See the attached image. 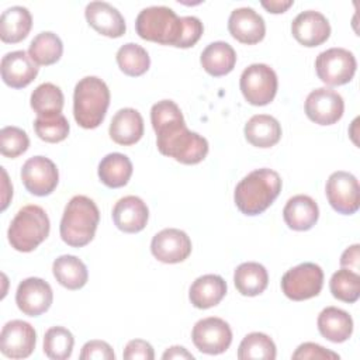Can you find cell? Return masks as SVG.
I'll list each match as a JSON object with an SVG mask.
<instances>
[{"label":"cell","instance_id":"6da1fadb","mask_svg":"<svg viewBox=\"0 0 360 360\" xmlns=\"http://www.w3.org/2000/svg\"><path fill=\"white\" fill-rule=\"evenodd\" d=\"M150 122L156 132V146L165 156L183 165H197L208 153V141L186 127L179 105L172 100H162L150 108Z\"/></svg>","mask_w":360,"mask_h":360},{"label":"cell","instance_id":"9c48e42d","mask_svg":"<svg viewBox=\"0 0 360 360\" xmlns=\"http://www.w3.org/2000/svg\"><path fill=\"white\" fill-rule=\"evenodd\" d=\"M356 68L354 55L345 48H329L321 52L315 60L316 75L328 86L349 83L356 73Z\"/></svg>","mask_w":360,"mask_h":360},{"label":"cell","instance_id":"ffe728a7","mask_svg":"<svg viewBox=\"0 0 360 360\" xmlns=\"http://www.w3.org/2000/svg\"><path fill=\"white\" fill-rule=\"evenodd\" d=\"M84 15L89 25L101 35L110 38H120L125 34V20L122 14L110 3L91 1L86 6Z\"/></svg>","mask_w":360,"mask_h":360},{"label":"cell","instance_id":"836d02e7","mask_svg":"<svg viewBox=\"0 0 360 360\" xmlns=\"http://www.w3.org/2000/svg\"><path fill=\"white\" fill-rule=\"evenodd\" d=\"M276 354L277 350L274 342L270 336L262 332H252L246 335L238 347L239 360H274Z\"/></svg>","mask_w":360,"mask_h":360},{"label":"cell","instance_id":"5bb4252c","mask_svg":"<svg viewBox=\"0 0 360 360\" xmlns=\"http://www.w3.org/2000/svg\"><path fill=\"white\" fill-rule=\"evenodd\" d=\"M37 343V332L34 326L25 321L14 319L7 322L0 333V350L10 359L28 357Z\"/></svg>","mask_w":360,"mask_h":360},{"label":"cell","instance_id":"ab89813d","mask_svg":"<svg viewBox=\"0 0 360 360\" xmlns=\"http://www.w3.org/2000/svg\"><path fill=\"white\" fill-rule=\"evenodd\" d=\"M294 360L301 359V360H307V359H321V360H338L339 354L335 352H330L328 349H325L323 346L318 345V343H312V342H305L302 345H300L295 352L291 356Z\"/></svg>","mask_w":360,"mask_h":360},{"label":"cell","instance_id":"7c38bea8","mask_svg":"<svg viewBox=\"0 0 360 360\" xmlns=\"http://www.w3.org/2000/svg\"><path fill=\"white\" fill-rule=\"evenodd\" d=\"M24 187L34 195H49L58 186L59 173L55 163L45 156L30 158L21 169Z\"/></svg>","mask_w":360,"mask_h":360},{"label":"cell","instance_id":"7bdbcfd3","mask_svg":"<svg viewBox=\"0 0 360 360\" xmlns=\"http://www.w3.org/2000/svg\"><path fill=\"white\" fill-rule=\"evenodd\" d=\"M124 359L127 360H153L155 359V352L153 347L149 342L142 340V339H134L129 340L124 349L122 353Z\"/></svg>","mask_w":360,"mask_h":360},{"label":"cell","instance_id":"2e32d148","mask_svg":"<svg viewBox=\"0 0 360 360\" xmlns=\"http://www.w3.org/2000/svg\"><path fill=\"white\" fill-rule=\"evenodd\" d=\"M150 252L162 263H180L190 256L191 240L184 231L166 228L153 236L150 242Z\"/></svg>","mask_w":360,"mask_h":360},{"label":"cell","instance_id":"cb8c5ba5","mask_svg":"<svg viewBox=\"0 0 360 360\" xmlns=\"http://www.w3.org/2000/svg\"><path fill=\"white\" fill-rule=\"evenodd\" d=\"M226 294V283L218 274H204L195 278L190 287L188 298L198 309L218 305Z\"/></svg>","mask_w":360,"mask_h":360},{"label":"cell","instance_id":"f35d334b","mask_svg":"<svg viewBox=\"0 0 360 360\" xmlns=\"http://www.w3.org/2000/svg\"><path fill=\"white\" fill-rule=\"evenodd\" d=\"M30 146L27 132L18 127H4L0 131V152L6 158H17L22 155Z\"/></svg>","mask_w":360,"mask_h":360},{"label":"cell","instance_id":"603a6c76","mask_svg":"<svg viewBox=\"0 0 360 360\" xmlns=\"http://www.w3.org/2000/svg\"><path fill=\"white\" fill-rule=\"evenodd\" d=\"M283 218L290 229L308 231L316 224L319 218V208L315 200L309 195L297 194L285 202Z\"/></svg>","mask_w":360,"mask_h":360},{"label":"cell","instance_id":"e0dca14e","mask_svg":"<svg viewBox=\"0 0 360 360\" xmlns=\"http://www.w3.org/2000/svg\"><path fill=\"white\" fill-rule=\"evenodd\" d=\"M291 32L301 45L312 48L323 44L329 38L330 25L322 13L307 10L292 20Z\"/></svg>","mask_w":360,"mask_h":360},{"label":"cell","instance_id":"9a60e30c","mask_svg":"<svg viewBox=\"0 0 360 360\" xmlns=\"http://www.w3.org/2000/svg\"><path fill=\"white\" fill-rule=\"evenodd\" d=\"M52 301L51 285L39 277H28L17 287L15 304L24 315L39 316L49 309Z\"/></svg>","mask_w":360,"mask_h":360},{"label":"cell","instance_id":"7dc6e473","mask_svg":"<svg viewBox=\"0 0 360 360\" xmlns=\"http://www.w3.org/2000/svg\"><path fill=\"white\" fill-rule=\"evenodd\" d=\"M1 173H3V195H1V200H3V204H1V211H4L8 205V201L10 198L13 197V187H7L8 186V179H7V173L4 170V167H1Z\"/></svg>","mask_w":360,"mask_h":360},{"label":"cell","instance_id":"4dcf8cb0","mask_svg":"<svg viewBox=\"0 0 360 360\" xmlns=\"http://www.w3.org/2000/svg\"><path fill=\"white\" fill-rule=\"evenodd\" d=\"M52 271L56 281L68 290H79L84 287L89 278L86 264L73 255H63L55 259Z\"/></svg>","mask_w":360,"mask_h":360},{"label":"cell","instance_id":"4316f807","mask_svg":"<svg viewBox=\"0 0 360 360\" xmlns=\"http://www.w3.org/2000/svg\"><path fill=\"white\" fill-rule=\"evenodd\" d=\"M200 62L208 75L214 77L225 76L235 68L236 52L228 42L215 41L201 52Z\"/></svg>","mask_w":360,"mask_h":360},{"label":"cell","instance_id":"d590c367","mask_svg":"<svg viewBox=\"0 0 360 360\" xmlns=\"http://www.w3.org/2000/svg\"><path fill=\"white\" fill-rule=\"evenodd\" d=\"M75 338L63 326H52L44 335V353L52 360L69 359L73 352Z\"/></svg>","mask_w":360,"mask_h":360},{"label":"cell","instance_id":"277c9868","mask_svg":"<svg viewBox=\"0 0 360 360\" xmlns=\"http://www.w3.org/2000/svg\"><path fill=\"white\" fill-rule=\"evenodd\" d=\"M110 105V90L97 76L80 79L73 93V115L76 122L86 129L97 128Z\"/></svg>","mask_w":360,"mask_h":360},{"label":"cell","instance_id":"e575fe53","mask_svg":"<svg viewBox=\"0 0 360 360\" xmlns=\"http://www.w3.org/2000/svg\"><path fill=\"white\" fill-rule=\"evenodd\" d=\"M31 108L37 115L59 114L63 108V93L53 83L39 84L31 94Z\"/></svg>","mask_w":360,"mask_h":360},{"label":"cell","instance_id":"3957f363","mask_svg":"<svg viewBox=\"0 0 360 360\" xmlns=\"http://www.w3.org/2000/svg\"><path fill=\"white\" fill-rule=\"evenodd\" d=\"M98 221L96 202L86 195H75L65 207L59 226L60 238L72 248H83L93 240Z\"/></svg>","mask_w":360,"mask_h":360},{"label":"cell","instance_id":"30bf717a","mask_svg":"<svg viewBox=\"0 0 360 360\" xmlns=\"http://www.w3.org/2000/svg\"><path fill=\"white\" fill-rule=\"evenodd\" d=\"M191 339L201 353L221 354L226 352L232 343V330L224 319L208 316L194 325Z\"/></svg>","mask_w":360,"mask_h":360},{"label":"cell","instance_id":"484cf974","mask_svg":"<svg viewBox=\"0 0 360 360\" xmlns=\"http://www.w3.org/2000/svg\"><path fill=\"white\" fill-rule=\"evenodd\" d=\"M245 138L256 148H271L281 138L280 122L267 114L253 115L245 125Z\"/></svg>","mask_w":360,"mask_h":360},{"label":"cell","instance_id":"83f0119b","mask_svg":"<svg viewBox=\"0 0 360 360\" xmlns=\"http://www.w3.org/2000/svg\"><path fill=\"white\" fill-rule=\"evenodd\" d=\"M32 27V17L28 8L13 6L6 8L0 17V38L6 44H17L27 38Z\"/></svg>","mask_w":360,"mask_h":360},{"label":"cell","instance_id":"d6986e66","mask_svg":"<svg viewBox=\"0 0 360 360\" xmlns=\"http://www.w3.org/2000/svg\"><path fill=\"white\" fill-rule=\"evenodd\" d=\"M3 82L13 89L28 86L38 75V65L25 51H13L3 56L0 65Z\"/></svg>","mask_w":360,"mask_h":360},{"label":"cell","instance_id":"bcb514c9","mask_svg":"<svg viewBox=\"0 0 360 360\" xmlns=\"http://www.w3.org/2000/svg\"><path fill=\"white\" fill-rule=\"evenodd\" d=\"M162 359H165V360H167V359H190V360H193L194 356L190 352H187V349H184L183 346H172L162 354Z\"/></svg>","mask_w":360,"mask_h":360},{"label":"cell","instance_id":"f1b7e54d","mask_svg":"<svg viewBox=\"0 0 360 360\" xmlns=\"http://www.w3.org/2000/svg\"><path fill=\"white\" fill-rule=\"evenodd\" d=\"M236 290L245 297H256L262 294L269 284V274L263 264L246 262L236 267L233 273Z\"/></svg>","mask_w":360,"mask_h":360},{"label":"cell","instance_id":"d4e9b609","mask_svg":"<svg viewBox=\"0 0 360 360\" xmlns=\"http://www.w3.org/2000/svg\"><path fill=\"white\" fill-rule=\"evenodd\" d=\"M316 323L319 333L333 343L346 342L353 333L352 316L338 307L323 308L318 315Z\"/></svg>","mask_w":360,"mask_h":360},{"label":"cell","instance_id":"f546056e","mask_svg":"<svg viewBox=\"0 0 360 360\" xmlns=\"http://www.w3.org/2000/svg\"><path fill=\"white\" fill-rule=\"evenodd\" d=\"M132 163L124 153H108L98 163V177L110 188L124 187L132 176Z\"/></svg>","mask_w":360,"mask_h":360},{"label":"cell","instance_id":"8fae6325","mask_svg":"<svg viewBox=\"0 0 360 360\" xmlns=\"http://www.w3.org/2000/svg\"><path fill=\"white\" fill-rule=\"evenodd\" d=\"M325 193L329 204L339 214L352 215L360 207L359 181L349 172H333L326 181Z\"/></svg>","mask_w":360,"mask_h":360},{"label":"cell","instance_id":"5b68a950","mask_svg":"<svg viewBox=\"0 0 360 360\" xmlns=\"http://www.w3.org/2000/svg\"><path fill=\"white\" fill-rule=\"evenodd\" d=\"M135 30L145 41L179 48L183 35V17L166 6L146 7L138 14Z\"/></svg>","mask_w":360,"mask_h":360},{"label":"cell","instance_id":"52a82bcc","mask_svg":"<svg viewBox=\"0 0 360 360\" xmlns=\"http://www.w3.org/2000/svg\"><path fill=\"white\" fill-rule=\"evenodd\" d=\"M277 75L266 63L249 65L240 75L239 87L245 100L252 105H266L277 93Z\"/></svg>","mask_w":360,"mask_h":360},{"label":"cell","instance_id":"f6af8a7d","mask_svg":"<svg viewBox=\"0 0 360 360\" xmlns=\"http://www.w3.org/2000/svg\"><path fill=\"white\" fill-rule=\"evenodd\" d=\"M292 4H294L292 0H270V1L263 0V1H262V6H263L269 13H273V14L284 13V11H287Z\"/></svg>","mask_w":360,"mask_h":360},{"label":"cell","instance_id":"ee69618b","mask_svg":"<svg viewBox=\"0 0 360 360\" xmlns=\"http://www.w3.org/2000/svg\"><path fill=\"white\" fill-rule=\"evenodd\" d=\"M359 260H360V245L356 243V245H352L350 248H347L342 256H340V266L343 269H349L352 271H356L359 270Z\"/></svg>","mask_w":360,"mask_h":360},{"label":"cell","instance_id":"1f68e13d","mask_svg":"<svg viewBox=\"0 0 360 360\" xmlns=\"http://www.w3.org/2000/svg\"><path fill=\"white\" fill-rule=\"evenodd\" d=\"M28 53L37 65H53L63 53V44L56 34L44 31L34 37L30 44Z\"/></svg>","mask_w":360,"mask_h":360},{"label":"cell","instance_id":"8992f818","mask_svg":"<svg viewBox=\"0 0 360 360\" xmlns=\"http://www.w3.org/2000/svg\"><path fill=\"white\" fill-rule=\"evenodd\" d=\"M51 222L45 210L39 205H25L13 218L7 238L13 249L18 252H32L49 235Z\"/></svg>","mask_w":360,"mask_h":360},{"label":"cell","instance_id":"7402d4cb","mask_svg":"<svg viewBox=\"0 0 360 360\" xmlns=\"http://www.w3.org/2000/svg\"><path fill=\"white\" fill-rule=\"evenodd\" d=\"M108 134L118 145H134L143 135V118L135 108H121L114 114Z\"/></svg>","mask_w":360,"mask_h":360},{"label":"cell","instance_id":"4fadbf2b","mask_svg":"<svg viewBox=\"0 0 360 360\" xmlns=\"http://www.w3.org/2000/svg\"><path fill=\"white\" fill-rule=\"evenodd\" d=\"M343 111L345 101L342 96L329 87L315 89L307 96L305 114L315 124L332 125L342 118Z\"/></svg>","mask_w":360,"mask_h":360},{"label":"cell","instance_id":"8d00e7d4","mask_svg":"<svg viewBox=\"0 0 360 360\" xmlns=\"http://www.w3.org/2000/svg\"><path fill=\"white\" fill-rule=\"evenodd\" d=\"M329 288L336 300L353 304L360 297V276L349 269H340L332 274Z\"/></svg>","mask_w":360,"mask_h":360},{"label":"cell","instance_id":"d6a6232c","mask_svg":"<svg viewBox=\"0 0 360 360\" xmlns=\"http://www.w3.org/2000/svg\"><path fill=\"white\" fill-rule=\"evenodd\" d=\"M115 58L121 72L132 77L142 76L150 66V58L146 49L134 42L124 44L117 51Z\"/></svg>","mask_w":360,"mask_h":360},{"label":"cell","instance_id":"44dd1931","mask_svg":"<svg viewBox=\"0 0 360 360\" xmlns=\"http://www.w3.org/2000/svg\"><path fill=\"white\" fill-rule=\"evenodd\" d=\"M149 210L142 198L125 195L120 198L112 208L114 225L127 233H136L146 226Z\"/></svg>","mask_w":360,"mask_h":360},{"label":"cell","instance_id":"60d3db41","mask_svg":"<svg viewBox=\"0 0 360 360\" xmlns=\"http://www.w3.org/2000/svg\"><path fill=\"white\" fill-rule=\"evenodd\" d=\"M114 360L115 354L112 347L104 340H89L83 345L80 352V360Z\"/></svg>","mask_w":360,"mask_h":360},{"label":"cell","instance_id":"74e56055","mask_svg":"<svg viewBox=\"0 0 360 360\" xmlns=\"http://www.w3.org/2000/svg\"><path fill=\"white\" fill-rule=\"evenodd\" d=\"M34 129L39 139L49 143H58L66 139L70 127L66 117L59 112L51 115H37Z\"/></svg>","mask_w":360,"mask_h":360},{"label":"cell","instance_id":"ac0fdd59","mask_svg":"<svg viewBox=\"0 0 360 360\" xmlns=\"http://www.w3.org/2000/svg\"><path fill=\"white\" fill-rule=\"evenodd\" d=\"M229 34L239 42L255 45L266 35L263 17L250 7L235 8L228 18Z\"/></svg>","mask_w":360,"mask_h":360},{"label":"cell","instance_id":"7a4b0ae2","mask_svg":"<svg viewBox=\"0 0 360 360\" xmlns=\"http://www.w3.org/2000/svg\"><path fill=\"white\" fill-rule=\"evenodd\" d=\"M281 191V177L277 172L262 167L250 172L235 187L233 200L245 215H259L266 211Z\"/></svg>","mask_w":360,"mask_h":360},{"label":"cell","instance_id":"ba28073f","mask_svg":"<svg viewBox=\"0 0 360 360\" xmlns=\"http://www.w3.org/2000/svg\"><path fill=\"white\" fill-rule=\"evenodd\" d=\"M323 285L321 266L307 262L287 270L281 278L284 295L292 301H304L316 297Z\"/></svg>","mask_w":360,"mask_h":360},{"label":"cell","instance_id":"b9f144b4","mask_svg":"<svg viewBox=\"0 0 360 360\" xmlns=\"http://www.w3.org/2000/svg\"><path fill=\"white\" fill-rule=\"evenodd\" d=\"M204 31L202 22L194 15L183 17V35L179 48H190L198 42Z\"/></svg>","mask_w":360,"mask_h":360}]
</instances>
